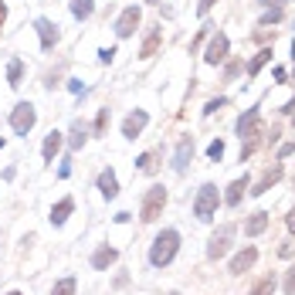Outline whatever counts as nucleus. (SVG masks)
<instances>
[{"label":"nucleus","mask_w":295,"mask_h":295,"mask_svg":"<svg viewBox=\"0 0 295 295\" xmlns=\"http://www.w3.org/2000/svg\"><path fill=\"white\" fill-rule=\"evenodd\" d=\"M177 248H180V234H177L173 227L159 231V234H156V241H153V248H149V265H153V268L170 265V261L177 258Z\"/></svg>","instance_id":"f257e3e1"},{"label":"nucleus","mask_w":295,"mask_h":295,"mask_svg":"<svg viewBox=\"0 0 295 295\" xmlns=\"http://www.w3.org/2000/svg\"><path fill=\"white\" fill-rule=\"evenodd\" d=\"M217 211V187L214 183H204L197 190V200H194V217L197 221H211Z\"/></svg>","instance_id":"f03ea898"},{"label":"nucleus","mask_w":295,"mask_h":295,"mask_svg":"<svg viewBox=\"0 0 295 295\" xmlns=\"http://www.w3.org/2000/svg\"><path fill=\"white\" fill-rule=\"evenodd\" d=\"M163 207H166V190L163 187H149L146 194H143V207H139V217L146 224H153L159 214H163Z\"/></svg>","instance_id":"7ed1b4c3"},{"label":"nucleus","mask_w":295,"mask_h":295,"mask_svg":"<svg viewBox=\"0 0 295 295\" xmlns=\"http://www.w3.org/2000/svg\"><path fill=\"white\" fill-rule=\"evenodd\" d=\"M34 122H38L34 105H31V102H17L14 112H10V126H14V133H17V136H27V133L34 129Z\"/></svg>","instance_id":"20e7f679"},{"label":"nucleus","mask_w":295,"mask_h":295,"mask_svg":"<svg viewBox=\"0 0 295 295\" xmlns=\"http://www.w3.org/2000/svg\"><path fill=\"white\" fill-rule=\"evenodd\" d=\"M231 241H234V224H221L214 234H211V244H207V258H224L227 255V248H231Z\"/></svg>","instance_id":"39448f33"},{"label":"nucleus","mask_w":295,"mask_h":295,"mask_svg":"<svg viewBox=\"0 0 295 295\" xmlns=\"http://www.w3.org/2000/svg\"><path fill=\"white\" fill-rule=\"evenodd\" d=\"M237 136H241V143L261 136V109H248V112L237 119Z\"/></svg>","instance_id":"423d86ee"},{"label":"nucleus","mask_w":295,"mask_h":295,"mask_svg":"<svg viewBox=\"0 0 295 295\" xmlns=\"http://www.w3.org/2000/svg\"><path fill=\"white\" fill-rule=\"evenodd\" d=\"M139 20H143L139 7H126V10L119 14V20H116V34H119V38H133L136 27H139Z\"/></svg>","instance_id":"0eeeda50"},{"label":"nucleus","mask_w":295,"mask_h":295,"mask_svg":"<svg viewBox=\"0 0 295 295\" xmlns=\"http://www.w3.org/2000/svg\"><path fill=\"white\" fill-rule=\"evenodd\" d=\"M34 31H38V38H41V48H44V51H51V48L58 44V38H61L58 24H51L48 17H38V20H34Z\"/></svg>","instance_id":"6e6552de"},{"label":"nucleus","mask_w":295,"mask_h":295,"mask_svg":"<svg viewBox=\"0 0 295 295\" xmlns=\"http://www.w3.org/2000/svg\"><path fill=\"white\" fill-rule=\"evenodd\" d=\"M227 48H231L227 34H224V31H217V34L211 38V44H207V55H204V61H207V65H221L224 58H227Z\"/></svg>","instance_id":"1a4fd4ad"},{"label":"nucleus","mask_w":295,"mask_h":295,"mask_svg":"<svg viewBox=\"0 0 295 295\" xmlns=\"http://www.w3.org/2000/svg\"><path fill=\"white\" fill-rule=\"evenodd\" d=\"M146 122H149L146 109H136V112H129V116H126V122H122V136H126V139H136V136L146 129Z\"/></svg>","instance_id":"9d476101"},{"label":"nucleus","mask_w":295,"mask_h":295,"mask_svg":"<svg viewBox=\"0 0 295 295\" xmlns=\"http://www.w3.org/2000/svg\"><path fill=\"white\" fill-rule=\"evenodd\" d=\"M255 261H258V251H255V248L237 251V255H234V261H231V275H244V272H248Z\"/></svg>","instance_id":"9b49d317"},{"label":"nucleus","mask_w":295,"mask_h":295,"mask_svg":"<svg viewBox=\"0 0 295 295\" xmlns=\"http://www.w3.org/2000/svg\"><path fill=\"white\" fill-rule=\"evenodd\" d=\"M190 156H194V139H190V136H183V139H180V146H177V156H173V170H177V173H183V170H187V163H190Z\"/></svg>","instance_id":"f8f14e48"},{"label":"nucleus","mask_w":295,"mask_h":295,"mask_svg":"<svg viewBox=\"0 0 295 295\" xmlns=\"http://www.w3.org/2000/svg\"><path fill=\"white\" fill-rule=\"evenodd\" d=\"M98 190H102V197H105V200L119 197V180H116V170H102V173H98Z\"/></svg>","instance_id":"ddd939ff"},{"label":"nucleus","mask_w":295,"mask_h":295,"mask_svg":"<svg viewBox=\"0 0 295 295\" xmlns=\"http://www.w3.org/2000/svg\"><path fill=\"white\" fill-rule=\"evenodd\" d=\"M116 258H119V251H116V248H109V244H102V248H95V255H92V268L105 272Z\"/></svg>","instance_id":"4468645a"},{"label":"nucleus","mask_w":295,"mask_h":295,"mask_svg":"<svg viewBox=\"0 0 295 295\" xmlns=\"http://www.w3.org/2000/svg\"><path fill=\"white\" fill-rule=\"evenodd\" d=\"M282 173H285V170H282V163H275V166H272V170H268V173H265V177H261V180L255 183V190H251V194L258 197V194L272 190V183H278V180H282Z\"/></svg>","instance_id":"2eb2a0df"},{"label":"nucleus","mask_w":295,"mask_h":295,"mask_svg":"<svg viewBox=\"0 0 295 295\" xmlns=\"http://www.w3.org/2000/svg\"><path fill=\"white\" fill-rule=\"evenodd\" d=\"M72 211H75V200H72V197L58 200V204L51 207V224H55V227H61V224H65L68 217H72Z\"/></svg>","instance_id":"dca6fc26"},{"label":"nucleus","mask_w":295,"mask_h":295,"mask_svg":"<svg viewBox=\"0 0 295 295\" xmlns=\"http://www.w3.org/2000/svg\"><path fill=\"white\" fill-rule=\"evenodd\" d=\"M61 133H48L44 136V146H41V156H44V163H55V156H58V149H61Z\"/></svg>","instance_id":"f3484780"},{"label":"nucleus","mask_w":295,"mask_h":295,"mask_svg":"<svg viewBox=\"0 0 295 295\" xmlns=\"http://www.w3.org/2000/svg\"><path fill=\"white\" fill-rule=\"evenodd\" d=\"M244 190H248V177L234 180V183L227 187V194H224V204H227V207H237V204H241V197H244Z\"/></svg>","instance_id":"a211bd4d"},{"label":"nucleus","mask_w":295,"mask_h":295,"mask_svg":"<svg viewBox=\"0 0 295 295\" xmlns=\"http://www.w3.org/2000/svg\"><path fill=\"white\" fill-rule=\"evenodd\" d=\"M265 227H268V214H265V211H255V214L244 221V234H248V237H255V234H261Z\"/></svg>","instance_id":"6ab92c4d"},{"label":"nucleus","mask_w":295,"mask_h":295,"mask_svg":"<svg viewBox=\"0 0 295 295\" xmlns=\"http://www.w3.org/2000/svg\"><path fill=\"white\" fill-rule=\"evenodd\" d=\"M159 41H163V31L159 27H153L146 34V41H143V48H139V58H153L156 55V48H159Z\"/></svg>","instance_id":"aec40b11"},{"label":"nucleus","mask_w":295,"mask_h":295,"mask_svg":"<svg viewBox=\"0 0 295 295\" xmlns=\"http://www.w3.org/2000/svg\"><path fill=\"white\" fill-rule=\"evenodd\" d=\"M20 78H24V61L20 58H10V65H7V85L10 88H20Z\"/></svg>","instance_id":"412c9836"},{"label":"nucleus","mask_w":295,"mask_h":295,"mask_svg":"<svg viewBox=\"0 0 295 295\" xmlns=\"http://www.w3.org/2000/svg\"><path fill=\"white\" fill-rule=\"evenodd\" d=\"M268 61H272V48H261V51H258V55H255V58H251V61H248V75H251V78H255V75L261 72V68H265V65H268Z\"/></svg>","instance_id":"4be33fe9"},{"label":"nucleus","mask_w":295,"mask_h":295,"mask_svg":"<svg viewBox=\"0 0 295 295\" xmlns=\"http://www.w3.org/2000/svg\"><path fill=\"white\" fill-rule=\"evenodd\" d=\"M136 170H139V173H156V170H159V153H143V156L136 159Z\"/></svg>","instance_id":"5701e85b"},{"label":"nucleus","mask_w":295,"mask_h":295,"mask_svg":"<svg viewBox=\"0 0 295 295\" xmlns=\"http://www.w3.org/2000/svg\"><path fill=\"white\" fill-rule=\"evenodd\" d=\"M92 10H95V3L92 0H72V14L78 20H88L92 17Z\"/></svg>","instance_id":"b1692460"},{"label":"nucleus","mask_w":295,"mask_h":295,"mask_svg":"<svg viewBox=\"0 0 295 295\" xmlns=\"http://www.w3.org/2000/svg\"><path fill=\"white\" fill-rule=\"evenodd\" d=\"M272 292H275V275L258 278V282H255V289H251V295H272Z\"/></svg>","instance_id":"393cba45"},{"label":"nucleus","mask_w":295,"mask_h":295,"mask_svg":"<svg viewBox=\"0 0 295 295\" xmlns=\"http://www.w3.org/2000/svg\"><path fill=\"white\" fill-rule=\"evenodd\" d=\"M68 146H72V149L85 146V126H81V122H75V126H72V139H68Z\"/></svg>","instance_id":"a878e982"},{"label":"nucleus","mask_w":295,"mask_h":295,"mask_svg":"<svg viewBox=\"0 0 295 295\" xmlns=\"http://www.w3.org/2000/svg\"><path fill=\"white\" fill-rule=\"evenodd\" d=\"M75 285H78V282H75L72 275H68V278H61V282L51 289V295H75Z\"/></svg>","instance_id":"bb28decb"},{"label":"nucleus","mask_w":295,"mask_h":295,"mask_svg":"<svg viewBox=\"0 0 295 295\" xmlns=\"http://www.w3.org/2000/svg\"><path fill=\"white\" fill-rule=\"evenodd\" d=\"M109 126V109H98V119H95V136H102Z\"/></svg>","instance_id":"cd10ccee"},{"label":"nucleus","mask_w":295,"mask_h":295,"mask_svg":"<svg viewBox=\"0 0 295 295\" xmlns=\"http://www.w3.org/2000/svg\"><path fill=\"white\" fill-rule=\"evenodd\" d=\"M207 156H211L214 163H217V159H221V156H224V143H221V139H214V143L207 146Z\"/></svg>","instance_id":"c85d7f7f"},{"label":"nucleus","mask_w":295,"mask_h":295,"mask_svg":"<svg viewBox=\"0 0 295 295\" xmlns=\"http://www.w3.org/2000/svg\"><path fill=\"white\" fill-rule=\"evenodd\" d=\"M278 20H282V10L275 7V10H268V14L261 17V27H268V24H278Z\"/></svg>","instance_id":"c756f323"},{"label":"nucleus","mask_w":295,"mask_h":295,"mask_svg":"<svg viewBox=\"0 0 295 295\" xmlns=\"http://www.w3.org/2000/svg\"><path fill=\"white\" fill-rule=\"evenodd\" d=\"M224 105H227V98H211V102H207V109H204V116H214V112H217V109H224Z\"/></svg>","instance_id":"7c9ffc66"},{"label":"nucleus","mask_w":295,"mask_h":295,"mask_svg":"<svg viewBox=\"0 0 295 295\" xmlns=\"http://www.w3.org/2000/svg\"><path fill=\"white\" fill-rule=\"evenodd\" d=\"M285 295H295V265L289 268V278H285Z\"/></svg>","instance_id":"2f4dec72"},{"label":"nucleus","mask_w":295,"mask_h":295,"mask_svg":"<svg viewBox=\"0 0 295 295\" xmlns=\"http://www.w3.org/2000/svg\"><path fill=\"white\" fill-rule=\"evenodd\" d=\"M112 58H116V48H102V51H98V61H102V65H109Z\"/></svg>","instance_id":"473e14b6"},{"label":"nucleus","mask_w":295,"mask_h":295,"mask_svg":"<svg viewBox=\"0 0 295 295\" xmlns=\"http://www.w3.org/2000/svg\"><path fill=\"white\" fill-rule=\"evenodd\" d=\"M211 7H214V0H200V3H197V14H200V17H207V14H211Z\"/></svg>","instance_id":"72a5a7b5"},{"label":"nucleus","mask_w":295,"mask_h":295,"mask_svg":"<svg viewBox=\"0 0 295 295\" xmlns=\"http://www.w3.org/2000/svg\"><path fill=\"white\" fill-rule=\"evenodd\" d=\"M237 72H241V61H231V65H227V72H224V78L231 81V78H234Z\"/></svg>","instance_id":"f704fd0d"},{"label":"nucleus","mask_w":295,"mask_h":295,"mask_svg":"<svg viewBox=\"0 0 295 295\" xmlns=\"http://www.w3.org/2000/svg\"><path fill=\"white\" fill-rule=\"evenodd\" d=\"M204 38H207V24H204V31H200V34H197V41H194V44H190V51H197V48H200V41H204Z\"/></svg>","instance_id":"c9c22d12"},{"label":"nucleus","mask_w":295,"mask_h":295,"mask_svg":"<svg viewBox=\"0 0 295 295\" xmlns=\"http://www.w3.org/2000/svg\"><path fill=\"white\" fill-rule=\"evenodd\" d=\"M285 224H289V231H292V234H295V207H292V211H289V217H285Z\"/></svg>","instance_id":"e433bc0d"},{"label":"nucleus","mask_w":295,"mask_h":295,"mask_svg":"<svg viewBox=\"0 0 295 295\" xmlns=\"http://www.w3.org/2000/svg\"><path fill=\"white\" fill-rule=\"evenodd\" d=\"M3 20H7V3L0 0V31H3Z\"/></svg>","instance_id":"4c0bfd02"},{"label":"nucleus","mask_w":295,"mask_h":295,"mask_svg":"<svg viewBox=\"0 0 295 295\" xmlns=\"http://www.w3.org/2000/svg\"><path fill=\"white\" fill-rule=\"evenodd\" d=\"M289 153H295V143H285V146H282V153H278V156H289Z\"/></svg>","instance_id":"58836bf2"},{"label":"nucleus","mask_w":295,"mask_h":295,"mask_svg":"<svg viewBox=\"0 0 295 295\" xmlns=\"http://www.w3.org/2000/svg\"><path fill=\"white\" fill-rule=\"evenodd\" d=\"M258 3H265V7H272V3H275V7H278L282 0H258Z\"/></svg>","instance_id":"ea45409f"},{"label":"nucleus","mask_w":295,"mask_h":295,"mask_svg":"<svg viewBox=\"0 0 295 295\" xmlns=\"http://www.w3.org/2000/svg\"><path fill=\"white\" fill-rule=\"evenodd\" d=\"M292 58H295V41H292Z\"/></svg>","instance_id":"a19ab883"},{"label":"nucleus","mask_w":295,"mask_h":295,"mask_svg":"<svg viewBox=\"0 0 295 295\" xmlns=\"http://www.w3.org/2000/svg\"><path fill=\"white\" fill-rule=\"evenodd\" d=\"M7 295H20V292H7Z\"/></svg>","instance_id":"79ce46f5"},{"label":"nucleus","mask_w":295,"mask_h":295,"mask_svg":"<svg viewBox=\"0 0 295 295\" xmlns=\"http://www.w3.org/2000/svg\"><path fill=\"white\" fill-rule=\"evenodd\" d=\"M149 3H159V0H149Z\"/></svg>","instance_id":"37998d69"}]
</instances>
